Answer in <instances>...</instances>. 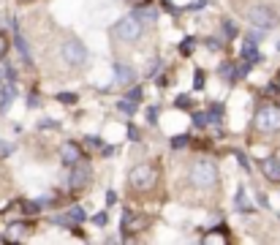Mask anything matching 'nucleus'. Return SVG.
<instances>
[{
    "mask_svg": "<svg viewBox=\"0 0 280 245\" xmlns=\"http://www.w3.org/2000/svg\"><path fill=\"white\" fill-rule=\"evenodd\" d=\"M253 128L261 131V134L280 131V107H275V104H264V107H258L256 117H253Z\"/></svg>",
    "mask_w": 280,
    "mask_h": 245,
    "instance_id": "f257e3e1",
    "label": "nucleus"
},
{
    "mask_svg": "<svg viewBox=\"0 0 280 245\" xmlns=\"http://www.w3.org/2000/svg\"><path fill=\"white\" fill-rule=\"evenodd\" d=\"M191 183L196 185V188H212V185L218 183V167L212 161H207V158L196 161L191 169Z\"/></svg>",
    "mask_w": 280,
    "mask_h": 245,
    "instance_id": "f03ea898",
    "label": "nucleus"
},
{
    "mask_svg": "<svg viewBox=\"0 0 280 245\" xmlns=\"http://www.w3.org/2000/svg\"><path fill=\"white\" fill-rule=\"evenodd\" d=\"M128 183L133 185L136 191H147L158 183V169L152 164H136L128 175Z\"/></svg>",
    "mask_w": 280,
    "mask_h": 245,
    "instance_id": "7ed1b4c3",
    "label": "nucleus"
},
{
    "mask_svg": "<svg viewBox=\"0 0 280 245\" xmlns=\"http://www.w3.org/2000/svg\"><path fill=\"white\" fill-rule=\"evenodd\" d=\"M60 55H63V60L68 65H82L87 60V49H84V44L79 38H65L63 46H60Z\"/></svg>",
    "mask_w": 280,
    "mask_h": 245,
    "instance_id": "20e7f679",
    "label": "nucleus"
},
{
    "mask_svg": "<svg viewBox=\"0 0 280 245\" xmlns=\"http://www.w3.org/2000/svg\"><path fill=\"white\" fill-rule=\"evenodd\" d=\"M142 19L139 17H125L120 19V22L115 25V36L120 38V41H139V36H142Z\"/></svg>",
    "mask_w": 280,
    "mask_h": 245,
    "instance_id": "39448f33",
    "label": "nucleus"
},
{
    "mask_svg": "<svg viewBox=\"0 0 280 245\" xmlns=\"http://www.w3.org/2000/svg\"><path fill=\"white\" fill-rule=\"evenodd\" d=\"M245 14H248L253 28H272V25H275V11H272L269 6H250Z\"/></svg>",
    "mask_w": 280,
    "mask_h": 245,
    "instance_id": "423d86ee",
    "label": "nucleus"
},
{
    "mask_svg": "<svg viewBox=\"0 0 280 245\" xmlns=\"http://www.w3.org/2000/svg\"><path fill=\"white\" fill-rule=\"evenodd\" d=\"M90 177H92V169H90V164L82 158V161L74 164V172H71V188H74V191L84 188V185L90 183Z\"/></svg>",
    "mask_w": 280,
    "mask_h": 245,
    "instance_id": "0eeeda50",
    "label": "nucleus"
},
{
    "mask_svg": "<svg viewBox=\"0 0 280 245\" xmlns=\"http://www.w3.org/2000/svg\"><path fill=\"white\" fill-rule=\"evenodd\" d=\"M144 226H147V218L144 215H133V213H123V240L139 234Z\"/></svg>",
    "mask_w": 280,
    "mask_h": 245,
    "instance_id": "6e6552de",
    "label": "nucleus"
},
{
    "mask_svg": "<svg viewBox=\"0 0 280 245\" xmlns=\"http://www.w3.org/2000/svg\"><path fill=\"white\" fill-rule=\"evenodd\" d=\"M60 161H63L65 167H74L76 161H82V147H79L76 142H65L63 147H60Z\"/></svg>",
    "mask_w": 280,
    "mask_h": 245,
    "instance_id": "1a4fd4ad",
    "label": "nucleus"
},
{
    "mask_svg": "<svg viewBox=\"0 0 280 245\" xmlns=\"http://www.w3.org/2000/svg\"><path fill=\"white\" fill-rule=\"evenodd\" d=\"M84 210L82 207H71L65 215H55V223H63V226H76V223H82L84 221Z\"/></svg>",
    "mask_w": 280,
    "mask_h": 245,
    "instance_id": "9d476101",
    "label": "nucleus"
},
{
    "mask_svg": "<svg viewBox=\"0 0 280 245\" xmlns=\"http://www.w3.org/2000/svg\"><path fill=\"white\" fill-rule=\"evenodd\" d=\"M261 172L269 183H280V161L277 158H264L261 161Z\"/></svg>",
    "mask_w": 280,
    "mask_h": 245,
    "instance_id": "9b49d317",
    "label": "nucleus"
},
{
    "mask_svg": "<svg viewBox=\"0 0 280 245\" xmlns=\"http://www.w3.org/2000/svg\"><path fill=\"white\" fill-rule=\"evenodd\" d=\"M115 74H117L115 82L120 85V88H125V85H133V79H136V71H133L131 65H123V63H117Z\"/></svg>",
    "mask_w": 280,
    "mask_h": 245,
    "instance_id": "f8f14e48",
    "label": "nucleus"
},
{
    "mask_svg": "<svg viewBox=\"0 0 280 245\" xmlns=\"http://www.w3.org/2000/svg\"><path fill=\"white\" fill-rule=\"evenodd\" d=\"M242 60L250 63V65L253 63H261V55H258V49H256V41H250V38L242 44Z\"/></svg>",
    "mask_w": 280,
    "mask_h": 245,
    "instance_id": "ddd939ff",
    "label": "nucleus"
},
{
    "mask_svg": "<svg viewBox=\"0 0 280 245\" xmlns=\"http://www.w3.org/2000/svg\"><path fill=\"white\" fill-rule=\"evenodd\" d=\"M223 242H229V231H226V226H218V231L204 234V245H223Z\"/></svg>",
    "mask_w": 280,
    "mask_h": 245,
    "instance_id": "4468645a",
    "label": "nucleus"
},
{
    "mask_svg": "<svg viewBox=\"0 0 280 245\" xmlns=\"http://www.w3.org/2000/svg\"><path fill=\"white\" fill-rule=\"evenodd\" d=\"M14 93H17L14 82H9V85H6V88H3V101H0V112H9L11 101H14Z\"/></svg>",
    "mask_w": 280,
    "mask_h": 245,
    "instance_id": "2eb2a0df",
    "label": "nucleus"
},
{
    "mask_svg": "<svg viewBox=\"0 0 280 245\" xmlns=\"http://www.w3.org/2000/svg\"><path fill=\"white\" fill-rule=\"evenodd\" d=\"M11 231H9V240H22V237L25 234H28V223H11V226H9Z\"/></svg>",
    "mask_w": 280,
    "mask_h": 245,
    "instance_id": "dca6fc26",
    "label": "nucleus"
},
{
    "mask_svg": "<svg viewBox=\"0 0 280 245\" xmlns=\"http://www.w3.org/2000/svg\"><path fill=\"white\" fill-rule=\"evenodd\" d=\"M237 210L239 213H250V202H248V196H245V188H237Z\"/></svg>",
    "mask_w": 280,
    "mask_h": 245,
    "instance_id": "f3484780",
    "label": "nucleus"
},
{
    "mask_svg": "<svg viewBox=\"0 0 280 245\" xmlns=\"http://www.w3.org/2000/svg\"><path fill=\"white\" fill-rule=\"evenodd\" d=\"M17 46H19V52H22V60L30 65V52H28V46H25V41H22V36L17 33Z\"/></svg>",
    "mask_w": 280,
    "mask_h": 245,
    "instance_id": "a211bd4d",
    "label": "nucleus"
},
{
    "mask_svg": "<svg viewBox=\"0 0 280 245\" xmlns=\"http://www.w3.org/2000/svg\"><path fill=\"white\" fill-rule=\"evenodd\" d=\"M117 109H120V112H125V115H133V112H136V104L125 98V101H120V104H117Z\"/></svg>",
    "mask_w": 280,
    "mask_h": 245,
    "instance_id": "6ab92c4d",
    "label": "nucleus"
},
{
    "mask_svg": "<svg viewBox=\"0 0 280 245\" xmlns=\"http://www.w3.org/2000/svg\"><path fill=\"white\" fill-rule=\"evenodd\" d=\"M191 142V136L188 134H179V136H174V139H171V147H174V150H179V147H185V144H188Z\"/></svg>",
    "mask_w": 280,
    "mask_h": 245,
    "instance_id": "aec40b11",
    "label": "nucleus"
},
{
    "mask_svg": "<svg viewBox=\"0 0 280 245\" xmlns=\"http://www.w3.org/2000/svg\"><path fill=\"white\" fill-rule=\"evenodd\" d=\"M155 17H158V11L150 9V6H147V9H139V19H147V22H152Z\"/></svg>",
    "mask_w": 280,
    "mask_h": 245,
    "instance_id": "412c9836",
    "label": "nucleus"
},
{
    "mask_svg": "<svg viewBox=\"0 0 280 245\" xmlns=\"http://www.w3.org/2000/svg\"><path fill=\"white\" fill-rule=\"evenodd\" d=\"M193 123H196L199 128H204V125L210 123V115H204V112H193Z\"/></svg>",
    "mask_w": 280,
    "mask_h": 245,
    "instance_id": "4be33fe9",
    "label": "nucleus"
},
{
    "mask_svg": "<svg viewBox=\"0 0 280 245\" xmlns=\"http://www.w3.org/2000/svg\"><path fill=\"white\" fill-rule=\"evenodd\" d=\"M223 30H226V36H229V38L237 36V25L231 22V19H223Z\"/></svg>",
    "mask_w": 280,
    "mask_h": 245,
    "instance_id": "5701e85b",
    "label": "nucleus"
},
{
    "mask_svg": "<svg viewBox=\"0 0 280 245\" xmlns=\"http://www.w3.org/2000/svg\"><path fill=\"white\" fill-rule=\"evenodd\" d=\"M25 213H28V215H36L38 213V210H41V202H25Z\"/></svg>",
    "mask_w": 280,
    "mask_h": 245,
    "instance_id": "b1692460",
    "label": "nucleus"
},
{
    "mask_svg": "<svg viewBox=\"0 0 280 245\" xmlns=\"http://www.w3.org/2000/svg\"><path fill=\"white\" fill-rule=\"evenodd\" d=\"M57 101H63V104H76V93H57Z\"/></svg>",
    "mask_w": 280,
    "mask_h": 245,
    "instance_id": "393cba45",
    "label": "nucleus"
},
{
    "mask_svg": "<svg viewBox=\"0 0 280 245\" xmlns=\"http://www.w3.org/2000/svg\"><path fill=\"white\" fill-rule=\"evenodd\" d=\"M193 44H196L193 38H185V41L179 44V52H182V55H191V52H193Z\"/></svg>",
    "mask_w": 280,
    "mask_h": 245,
    "instance_id": "a878e982",
    "label": "nucleus"
},
{
    "mask_svg": "<svg viewBox=\"0 0 280 245\" xmlns=\"http://www.w3.org/2000/svg\"><path fill=\"white\" fill-rule=\"evenodd\" d=\"M92 223H96V226H106V223H109V215H106V213H96V215H92Z\"/></svg>",
    "mask_w": 280,
    "mask_h": 245,
    "instance_id": "bb28decb",
    "label": "nucleus"
},
{
    "mask_svg": "<svg viewBox=\"0 0 280 245\" xmlns=\"http://www.w3.org/2000/svg\"><path fill=\"white\" fill-rule=\"evenodd\" d=\"M221 115H223V107H221V104H215V107L210 109V120L218 123V120H221Z\"/></svg>",
    "mask_w": 280,
    "mask_h": 245,
    "instance_id": "cd10ccee",
    "label": "nucleus"
},
{
    "mask_svg": "<svg viewBox=\"0 0 280 245\" xmlns=\"http://www.w3.org/2000/svg\"><path fill=\"white\" fill-rule=\"evenodd\" d=\"M125 98H128V101H133V104H139V101H142V90L133 88V90H128V96H125Z\"/></svg>",
    "mask_w": 280,
    "mask_h": 245,
    "instance_id": "c85d7f7f",
    "label": "nucleus"
},
{
    "mask_svg": "<svg viewBox=\"0 0 280 245\" xmlns=\"http://www.w3.org/2000/svg\"><path fill=\"white\" fill-rule=\"evenodd\" d=\"M6 55H9V38H6V36H0V60H3Z\"/></svg>",
    "mask_w": 280,
    "mask_h": 245,
    "instance_id": "c756f323",
    "label": "nucleus"
},
{
    "mask_svg": "<svg viewBox=\"0 0 280 245\" xmlns=\"http://www.w3.org/2000/svg\"><path fill=\"white\" fill-rule=\"evenodd\" d=\"M84 144H87V147H101V139L98 136H84Z\"/></svg>",
    "mask_w": 280,
    "mask_h": 245,
    "instance_id": "7c9ffc66",
    "label": "nucleus"
},
{
    "mask_svg": "<svg viewBox=\"0 0 280 245\" xmlns=\"http://www.w3.org/2000/svg\"><path fill=\"white\" fill-rule=\"evenodd\" d=\"M177 107H179V109H191V98H188V96H179V98H177Z\"/></svg>",
    "mask_w": 280,
    "mask_h": 245,
    "instance_id": "2f4dec72",
    "label": "nucleus"
},
{
    "mask_svg": "<svg viewBox=\"0 0 280 245\" xmlns=\"http://www.w3.org/2000/svg\"><path fill=\"white\" fill-rule=\"evenodd\" d=\"M207 46H210V49H221L223 41H221V38H207Z\"/></svg>",
    "mask_w": 280,
    "mask_h": 245,
    "instance_id": "473e14b6",
    "label": "nucleus"
},
{
    "mask_svg": "<svg viewBox=\"0 0 280 245\" xmlns=\"http://www.w3.org/2000/svg\"><path fill=\"white\" fill-rule=\"evenodd\" d=\"M155 117H158V109H155V107H150V109H147V123H152V125H155V123H158Z\"/></svg>",
    "mask_w": 280,
    "mask_h": 245,
    "instance_id": "72a5a7b5",
    "label": "nucleus"
},
{
    "mask_svg": "<svg viewBox=\"0 0 280 245\" xmlns=\"http://www.w3.org/2000/svg\"><path fill=\"white\" fill-rule=\"evenodd\" d=\"M237 161H239V164H242V169H250V164H248V158H245L242 153H239V150H237Z\"/></svg>",
    "mask_w": 280,
    "mask_h": 245,
    "instance_id": "f704fd0d",
    "label": "nucleus"
},
{
    "mask_svg": "<svg viewBox=\"0 0 280 245\" xmlns=\"http://www.w3.org/2000/svg\"><path fill=\"white\" fill-rule=\"evenodd\" d=\"M204 88V74L202 71H196V90H202Z\"/></svg>",
    "mask_w": 280,
    "mask_h": 245,
    "instance_id": "c9c22d12",
    "label": "nucleus"
},
{
    "mask_svg": "<svg viewBox=\"0 0 280 245\" xmlns=\"http://www.w3.org/2000/svg\"><path fill=\"white\" fill-rule=\"evenodd\" d=\"M261 38H264V33H256V30L250 33V41H256V44H258V41H261Z\"/></svg>",
    "mask_w": 280,
    "mask_h": 245,
    "instance_id": "e433bc0d",
    "label": "nucleus"
},
{
    "mask_svg": "<svg viewBox=\"0 0 280 245\" xmlns=\"http://www.w3.org/2000/svg\"><path fill=\"white\" fill-rule=\"evenodd\" d=\"M11 153V144H0V155H9Z\"/></svg>",
    "mask_w": 280,
    "mask_h": 245,
    "instance_id": "4c0bfd02",
    "label": "nucleus"
},
{
    "mask_svg": "<svg viewBox=\"0 0 280 245\" xmlns=\"http://www.w3.org/2000/svg\"><path fill=\"white\" fill-rule=\"evenodd\" d=\"M36 104H38V96H36V93H30V101H28V107H36Z\"/></svg>",
    "mask_w": 280,
    "mask_h": 245,
    "instance_id": "58836bf2",
    "label": "nucleus"
},
{
    "mask_svg": "<svg viewBox=\"0 0 280 245\" xmlns=\"http://www.w3.org/2000/svg\"><path fill=\"white\" fill-rule=\"evenodd\" d=\"M275 85H277V90H280V71H277V79H275Z\"/></svg>",
    "mask_w": 280,
    "mask_h": 245,
    "instance_id": "ea45409f",
    "label": "nucleus"
},
{
    "mask_svg": "<svg viewBox=\"0 0 280 245\" xmlns=\"http://www.w3.org/2000/svg\"><path fill=\"white\" fill-rule=\"evenodd\" d=\"M133 3H142V0H133Z\"/></svg>",
    "mask_w": 280,
    "mask_h": 245,
    "instance_id": "a19ab883",
    "label": "nucleus"
},
{
    "mask_svg": "<svg viewBox=\"0 0 280 245\" xmlns=\"http://www.w3.org/2000/svg\"><path fill=\"white\" fill-rule=\"evenodd\" d=\"M0 242H3V237H0Z\"/></svg>",
    "mask_w": 280,
    "mask_h": 245,
    "instance_id": "79ce46f5",
    "label": "nucleus"
}]
</instances>
